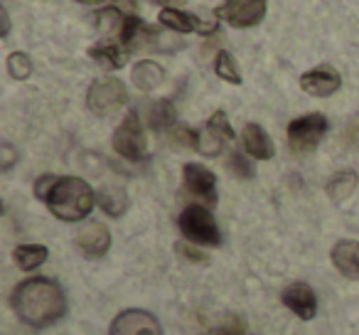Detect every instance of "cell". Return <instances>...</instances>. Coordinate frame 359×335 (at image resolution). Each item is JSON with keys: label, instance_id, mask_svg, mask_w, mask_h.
<instances>
[{"label": "cell", "instance_id": "6da1fadb", "mask_svg": "<svg viewBox=\"0 0 359 335\" xmlns=\"http://www.w3.org/2000/svg\"><path fill=\"white\" fill-rule=\"evenodd\" d=\"M18 318L32 328H47L67 313L65 291L52 279H25L15 286L11 298Z\"/></svg>", "mask_w": 359, "mask_h": 335}, {"label": "cell", "instance_id": "7a4b0ae2", "mask_svg": "<svg viewBox=\"0 0 359 335\" xmlns=\"http://www.w3.org/2000/svg\"><path fill=\"white\" fill-rule=\"evenodd\" d=\"M96 205V192L91 185L81 178L67 176L60 178L52 188L50 197H47V207L50 212L62 222H79L86 220L89 212Z\"/></svg>", "mask_w": 359, "mask_h": 335}, {"label": "cell", "instance_id": "3957f363", "mask_svg": "<svg viewBox=\"0 0 359 335\" xmlns=\"http://www.w3.org/2000/svg\"><path fill=\"white\" fill-rule=\"evenodd\" d=\"M177 227H180V232H182V237H185L187 242H192V244L217 247L222 242L215 215L202 205H190L180 212Z\"/></svg>", "mask_w": 359, "mask_h": 335}, {"label": "cell", "instance_id": "277c9868", "mask_svg": "<svg viewBox=\"0 0 359 335\" xmlns=\"http://www.w3.org/2000/svg\"><path fill=\"white\" fill-rule=\"evenodd\" d=\"M114 148L126 160H133V163L145 160V155H148V140H145V131L143 124H140L138 111L126 116L118 129L114 131Z\"/></svg>", "mask_w": 359, "mask_h": 335}, {"label": "cell", "instance_id": "5b68a950", "mask_svg": "<svg viewBox=\"0 0 359 335\" xmlns=\"http://www.w3.org/2000/svg\"><path fill=\"white\" fill-rule=\"evenodd\" d=\"M327 133V119L323 114H305L288 124V143L295 153H310Z\"/></svg>", "mask_w": 359, "mask_h": 335}, {"label": "cell", "instance_id": "8992f818", "mask_svg": "<svg viewBox=\"0 0 359 335\" xmlns=\"http://www.w3.org/2000/svg\"><path fill=\"white\" fill-rule=\"evenodd\" d=\"M128 101V91H126L123 81L118 79H96L86 91V104L94 114L106 116L111 111H116L118 106H123Z\"/></svg>", "mask_w": 359, "mask_h": 335}, {"label": "cell", "instance_id": "52a82bcc", "mask_svg": "<svg viewBox=\"0 0 359 335\" xmlns=\"http://www.w3.org/2000/svg\"><path fill=\"white\" fill-rule=\"evenodd\" d=\"M219 20L229 22L231 27H254L266 18V3L261 0H226L224 6L215 8Z\"/></svg>", "mask_w": 359, "mask_h": 335}, {"label": "cell", "instance_id": "ba28073f", "mask_svg": "<svg viewBox=\"0 0 359 335\" xmlns=\"http://www.w3.org/2000/svg\"><path fill=\"white\" fill-rule=\"evenodd\" d=\"M109 335H163V325L150 310L128 308L114 318Z\"/></svg>", "mask_w": 359, "mask_h": 335}, {"label": "cell", "instance_id": "9c48e42d", "mask_svg": "<svg viewBox=\"0 0 359 335\" xmlns=\"http://www.w3.org/2000/svg\"><path fill=\"white\" fill-rule=\"evenodd\" d=\"M182 183H185V190L190 195L205 200L207 205H215L217 202V178L210 168L200 163H187L182 168Z\"/></svg>", "mask_w": 359, "mask_h": 335}, {"label": "cell", "instance_id": "30bf717a", "mask_svg": "<svg viewBox=\"0 0 359 335\" xmlns=\"http://www.w3.org/2000/svg\"><path fill=\"white\" fill-rule=\"evenodd\" d=\"M339 86H342V77L332 67H315L300 77V89L310 96H320V99L332 96Z\"/></svg>", "mask_w": 359, "mask_h": 335}, {"label": "cell", "instance_id": "8fae6325", "mask_svg": "<svg viewBox=\"0 0 359 335\" xmlns=\"http://www.w3.org/2000/svg\"><path fill=\"white\" fill-rule=\"evenodd\" d=\"M280 301L288 310H293L300 320H313L318 313V298H315V291L308 284L298 281V284H290L288 289L280 294Z\"/></svg>", "mask_w": 359, "mask_h": 335}, {"label": "cell", "instance_id": "7c38bea8", "mask_svg": "<svg viewBox=\"0 0 359 335\" xmlns=\"http://www.w3.org/2000/svg\"><path fill=\"white\" fill-rule=\"evenodd\" d=\"M76 247L86 259H99L109 251L111 247V232L101 222H86L76 235Z\"/></svg>", "mask_w": 359, "mask_h": 335}, {"label": "cell", "instance_id": "4fadbf2b", "mask_svg": "<svg viewBox=\"0 0 359 335\" xmlns=\"http://www.w3.org/2000/svg\"><path fill=\"white\" fill-rule=\"evenodd\" d=\"M160 25L168 27L172 32H180V35H190V32H200V35H212L217 30L215 22L205 25L197 15H190V13H182L180 8H163L160 11Z\"/></svg>", "mask_w": 359, "mask_h": 335}, {"label": "cell", "instance_id": "5bb4252c", "mask_svg": "<svg viewBox=\"0 0 359 335\" xmlns=\"http://www.w3.org/2000/svg\"><path fill=\"white\" fill-rule=\"evenodd\" d=\"M332 264L347 279H359V242L339 239L332 247Z\"/></svg>", "mask_w": 359, "mask_h": 335}, {"label": "cell", "instance_id": "9a60e30c", "mask_svg": "<svg viewBox=\"0 0 359 335\" xmlns=\"http://www.w3.org/2000/svg\"><path fill=\"white\" fill-rule=\"evenodd\" d=\"M241 140H244V148H246V153H249L251 158H256V160H271V158H273V153H276L273 140H271V136L266 133L259 124L244 126Z\"/></svg>", "mask_w": 359, "mask_h": 335}, {"label": "cell", "instance_id": "2e32d148", "mask_svg": "<svg viewBox=\"0 0 359 335\" xmlns=\"http://www.w3.org/2000/svg\"><path fill=\"white\" fill-rule=\"evenodd\" d=\"M130 81H133V86L138 91H145V94H148V91L158 89V86L165 81V70L158 65V62L143 60L133 67V72H130Z\"/></svg>", "mask_w": 359, "mask_h": 335}, {"label": "cell", "instance_id": "e0dca14e", "mask_svg": "<svg viewBox=\"0 0 359 335\" xmlns=\"http://www.w3.org/2000/svg\"><path fill=\"white\" fill-rule=\"evenodd\" d=\"M143 116L153 131H170L175 126V119H177V116H175L172 101H168V99L150 101L143 109Z\"/></svg>", "mask_w": 359, "mask_h": 335}, {"label": "cell", "instance_id": "ac0fdd59", "mask_svg": "<svg viewBox=\"0 0 359 335\" xmlns=\"http://www.w3.org/2000/svg\"><path fill=\"white\" fill-rule=\"evenodd\" d=\"M50 256V249L45 244H20L13 249V259H15L18 269L20 271H35Z\"/></svg>", "mask_w": 359, "mask_h": 335}, {"label": "cell", "instance_id": "d6986e66", "mask_svg": "<svg viewBox=\"0 0 359 335\" xmlns=\"http://www.w3.org/2000/svg\"><path fill=\"white\" fill-rule=\"evenodd\" d=\"M96 202H99V207L109 217H121L126 210H128V195H126V190L118 185L101 188L99 195H96Z\"/></svg>", "mask_w": 359, "mask_h": 335}, {"label": "cell", "instance_id": "ffe728a7", "mask_svg": "<svg viewBox=\"0 0 359 335\" xmlns=\"http://www.w3.org/2000/svg\"><path fill=\"white\" fill-rule=\"evenodd\" d=\"M89 57L104 70H121L128 60V50L123 45H96L89 50Z\"/></svg>", "mask_w": 359, "mask_h": 335}, {"label": "cell", "instance_id": "44dd1931", "mask_svg": "<svg viewBox=\"0 0 359 335\" xmlns=\"http://www.w3.org/2000/svg\"><path fill=\"white\" fill-rule=\"evenodd\" d=\"M354 188H357V176L352 171H339L327 180L325 192L332 202H344L354 192Z\"/></svg>", "mask_w": 359, "mask_h": 335}, {"label": "cell", "instance_id": "7402d4cb", "mask_svg": "<svg viewBox=\"0 0 359 335\" xmlns=\"http://www.w3.org/2000/svg\"><path fill=\"white\" fill-rule=\"evenodd\" d=\"M94 20H96V27H99L101 32L121 37V32H123V27H126V20H128V15H123L118 8L111 6V8H104V11L96 13Z\"/></svg>", "mask_w": 359, "mask_h": 335}, {"label": "cell", "instance_id": "603a6c76", "mask_svg": "<svg viewBox=\"0 0 359 335\" xmlns=\"http://www.w3.org/2000/svg\"><path fill=\"white\" fill-rule=\"evenodd\" d=\"M224 136H219L215 129H210V126H205V129L200 131V138H197V150H200L202 155H207V158H215V155L222 153V148H224Z\"/></svg>", "mask_w": 359, "mask_h": 335}, {"label": "cell", "instance_id": "cb8c5ba5", "mask_svg": "<svg viewBox=\"0 0 359 335\" xmlns=\"http://www.w3.org/2000/svg\"><path fill=\"white\" fill-rule=\"evenodd\" d=\"M215 72H217V77H219V79L229 81V84H241V72H239V67H236L234 57H231L226 50H222L219 55H217Z\"/></svg>", "mask_w": 359, "mask_h": 335}, {"label": "cell", "instance_id": "d4e9b609", "mask_svg": "<svg viewBox=\"0 0 359 335\" xmlns=\"http://www.w3.org/2000/svg\"><path fill=\"white\" fill-rule=\"evenodd\" d=\"M8 74L18 81L27 79V77L32 74V60L25 52H13V55H8Z\"/></svg>", "mask_w": 359, "mask_h": 335}, {"label": "cell", "instance_id": "484cf974", "mask_svg": "<svg viewBox=\"0 0 359 335\" xmlns=\"http://www.w3.org/2000/svg\"><path fill=\"white\" fill-rule=\"evenodd\" d=\"M197 138H200V133L192 131L190 126L177 124L170 129V140H172V145H177V148H195L197 150Z\"/></svg>", "mask_w": 359, "mask_h": 335}, {"label": "cell", "instance_id": "4316f807", "mask_svg": "<svg viewBox=\"0 0 359 335\" xmlns=\"http://www.w3.org/2000/svg\"><path fill=\"white\" fill-rule=\"evenodd\" d=\"M226 165H229V171L234 173L236 178H241V180H251L254 178V163H251L249 158H246L244 153H231L229 160H226Z\"/></svg>", "mask_w": 359, "mask_h": 335}, {"label": "cell", "instance_id": "83f0119b", "mask_svg": "<svg viewBox=\"0 0 359 335\" xmlns=\"http://www.w3.org/2000/svg\"><path fill=\"white\" fill-rule=\"evenodd\" d=\"M246 330V320L241 315H229L224 323H219L217 328L205 330L202 335H244Z\"/></svg>", "mask_w": 359, "mask_h": 335}, {"label": "cell", "instance_id": "f1b7e54d", "mask_svg": "<svg viewBox=\"0 0 359 335\" xmlns=\"http://www.w3.org/2000/svg\"><path fill=\"white\" fill-rule=\"evenodd\" d=\"M207 126H210V129H215L219 136H224L226 140L234 138V129H231V124H229V119H226L224 111H215V114L210 116V121H207Z\"/></svg>", "mask_w": 359, "mask_h": 335}, {"label": "cell", "instance_id": "f546056e", "mask_svg": "<svg viewBox=\"0 0 359 335\" xmlns=\"http://www.w3.org/2000/svg\"><path fill=\"white\" fill-rule=\"evenodd\" d=\"M60 180L57 176H40L35 180V197L37 200H42V202H47V197H50V192H52V188H55V183Z\"/></svg>", "mask_w": 359, "mask_h": 335}, {"label": "cell", "instance_id": "4dcf8cb0", "mask_svg": "<svg viewBox=\"0 0 359 335\" xmlns=\"http://www.w3.org/2000/svg\"><path fill=\"white\" fill-rule=\"evenodd\" d=\"M175 251H177L180 256H185L187 261H192V264H207V256L202 254V251H197V244L192 247V242L187 244V242H182V244L175 247Z\"/></svg>", "mask_w": 359, "mask_h": 335}, {"label": "cell", "instance_id": "1f68e13d", "mask_svg": "<svg viewBox=\"0 0 359 335\" xmlns=\"http://www.w3.org/2000/svg\"><path fill=\"white\" fill-rule=\"evenodd\" d=\"M18 160H20V153H18L15 148H13L11 143H3L0 145V168H3V171H11L13 165L18 163Z\"/></svg>", "mask_w": 359, "mask_h": 335}, {"label": "cell", "instance_id": "d6a6232c", "mask_svg": "<svg viewBox=\"0 0 359 335\" xmlns=\"http://www.w3.org/2000/svg\"><path fill=\"white\" fill-rule=\"evenodd\" d=\"M114 8H118L123 15H135V0H114Z\"/></svg>", "mask_w": 359, "mask_h": 335}, {"label": "cell", "instance_id": "836d02e7", "mask_svg": "<svg viewBox=\"0 0 359 335\" xmlns=\"http://www.w3.org/2000/svg\"><path fill=\"white\" fill-rule=\"evenodd\" d=\"M150 3H158V6H170V8H180V6H185L187 0H150Z\"/></svg>", "mask_w": 359, "mask_h": 335}, {"label": "cell", "instance_id": "e575fe53", "mask_svg": "<svg viewBox=\"0 0 359 335\" xmlns=\"http://www.w3.org/2000/svg\"><path fill=\"white\" fill-rule=\"evenodd\" d=\"M76 3H84V6H99L104 0H76Z\"/></svg>", "mask_w": 359, "mask_h": 335}, {"label": "cell", "instance_id": "d590c367", "mask_svg": "<svg viewBox=\"0 0 359 335\" xmlns=\"http://www.w3.org/2000/svg\"><path fill=\"white\" fill-rule=\"evenodd\" d=\"M261 3H264V0H261Z\"/></svg>", "mask_w": 359, "mask_h": 335}]
</instances>
